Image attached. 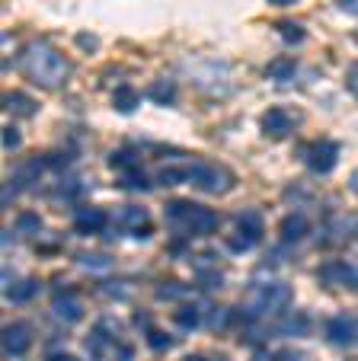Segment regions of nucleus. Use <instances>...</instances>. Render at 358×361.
I'll use <instances>...</instances> for the list:
<instances>
[{
  "label": "nucleus",
  "mask_w": 358,
  "mask_h": 361,
  "mask_svg": "<svg viewBox=\"0 0 358 361\" xmlns=\"http://www.w3.org/2000/svg\"><path fill=\"white\" fill-rule=\"evenodd\" d=\"M20 71L32 83H39V87H45V90L61 87V83L68 80V74H71L68 58H64L54 45H48V42H32V45L23 48Z\"/></svg>",
  "instance_id": "1"
},
{
  "label": "nucleus",
  "mask_w": 358,
  "mask_h": 361,
  "mask_svg": "<svg viewBox=\"0 0 358 361\" xmlns=\"http://www.w3.org/2000/svg\"><path fill=\"white\" fill-rule=\"evenodd\" d=\"M291 298H294L291 285H285V281H269V285L256 288V291L250 294V300L240 307V310H244L240 317H244V320H256V317H282V314H288Z\"/></svg>",
  "instance_id": "2"
},
{
  "label": "nucleus",
  "mask_w": 358,
  "mask_h": 361,
  "mask_svg": "<svg viewBox=\"0 0 358 361\" xmlns=\"http://www.w3.org/2000/svg\"><path fill=\"white\" fill-rule=\"evenodd\" d=\"M189 170H192V185H198L202 192H211V195H224L234 185V176L217 164H196Z\"/></svg>",
  "instance_id": "3"
},
{
  "label": "nucleus",
  "mask_w": 358,
  "mask_h": 361,
  "mask_svg": "<svg viewBox=\"0 0 358 361\" xmlns=\"http://www.w3.org/2000/svg\"><path fill=\"white\" fill-rule=\"evenodd\" d=\"M29 345H32V326L23 320H13L4 326V352L10 355V358H23V355L29 352Z\"/></svg>",
  "instance_id": "4"
},
{
  "label": "nucleus",
  "mask_w": 358,
  "mask_h": 361,
  "mask_svg": "<svg viewBox=\"0 0 358 361\" xmlns=\"http://www.w3.org/2000/svg\"><path fill=\"white\" fill-rule=\"evenodd\" d=\"M336 164H339V144L336 141L323 137V141L311 144V150H307V166H311L314 173L323 176V173L336 170Z\"/></svg>",
  "instance_id": "5"
},
{
  "label": "nucleus",
  "mask_w": 358,
  "mask_h": 361,
  "mask_svg": "<svg viewBox=\"0 0 358 361\" xmlns=\"http://www.w3.org/2000/svg\"><path fill=\"white\" fill-rule=\"evenodd\" d=\"M52 314L58 317V320H64V323H77L83 317L80 294H77L74 288H61V291L54 294V300H52Z\"/></svg>",
  "instance_id": "6"
},
{
  "label": "nucleus",
  "mask_w": 358,
  "mask_h": 361,
  "mask_svg": "<svg viewBox=\"0 0 358 361\" xmlns=\"http://www.w3.org/2000/svg\"><path fill=\"white\" fill-rule=\"evenodd\" d=\"M326 336L333 345H355L358 342V320L355 317H333L326 323Z\"/></svg>",
  "instance_id": "7"
},
{
  "label": "nucleus",
  "mask_w": 358,
  "mask_h": 361,
  "mask_svg": "<svg viewBox=\"0 0 358 361\" xmlns=\"http://www.w3.org/2000/svg\"><path fill=\"white\" fill-rule=\"evenodd\" d=\"M217 224H221V218H217V212H211V208H198L189 214V221H186L183 231L189 233V237H208V233L217 231Z\"/></svg>",
  "instance_id": "8"
},
{
  "label": "nucleus",
  "mask_w": 358,
  "mask_h": 361,
  "mask_svg": "<svg viewBox=\"0 0 358 361\" xmlns=\"http://www.w3.org/2000/svg\"><path fill=\"white\" fill-rule=\"evenodd\" d=\"M297 125V116L294 112H288V109H269V112H263V131L269 137H285V135H291V128Z\"/></svg>",
  "instance_id": "9"
},
{
  "label": "nucleus",
  "mask_w": 358,
  "mask_h": 361,
  "mask_svg": "<svg viewBox=\"0 0 358 361\" xmlns=\"http://www.w3.org/2000/svg\"><path fill=\"white\" fill-rule=\"evenodd\" d=\"M115 221L122 224V231H131L135 237H148V231H150L148 212H144V208H138V204H131V208H122Z\"/></svg>",
  "instance_id": "10"
},
{
  "label": "nucleus",
  "mask_w": 358,
  "mask_h": 361,
  "mask_svg": "<svg viewBox=\"0 0 358 361\" xmlns=\"http://www.w3.org/2000/svg\"><path fill=\"white\" fill-rule=\"evenodd\" d=\"M352 269H349V262H342V259H330V262H323L320 266V281H323L326 288H336V285H352Z\"/></svg>",
  "instance_id": "11"
},
{
  "label": "nucleus",
  "mask_w": 358,
  "mask_h": 361,
  "mask_svg": "<svg viewBox=\"0 0 358 361\" xmlns=\"http://www.w3.org/2000/svg\"><path fill=\"white\" fill-rule=\"evenodd\" d=\"M106 212H100V208H80L74 218V227L83 233V237H90V233H100L106 231Z\"/></svg>",
  "instance_id": "12"
},
{
  "label": "nucleus",
  "mask_w": 358,
  "mask_h": 361,
  "mask_svg": "<svg viewBox=\"0 0 358 361\" xmlns=\"http://www.w3.org/2000/svg\"><path fill=\"white\" fill-rule=\"evenodd\" d=\"M282 240H288V243H297V240H304L307 233H311V224H307V218L304 214H285L282 218Z\"/></svg>",
  "instance_id": "13"
},
{
  "label": "nucleus",
  "mask_w": 358,
  "mask_h": 361,
  "mask_svg": "<svg viewBox=\"0 0 358 361\" xmlns=\"http://www.w3.org/2000/svg\"><path fill=\"white\" fill-rule=\"evenodd\" d=\"M237 233L246 237L250 243H259V240H263V218H259V212H240L237 214Z\"/></svg>",
  "instance_id": "14"
},
{
  "label": "nucleus",
  "mask_w": 358,
  "mask_h": 361,
  "mask_svg": "<svg viewBox=\"0 0 358 361\" xmlns=\"http://www.w3.org/2000/svg\"><path fill=\"white\" fill-rule=\"evenodd\" d=\"M4 109L13 116H35V99L20 90H10V93H4Z\"/></svg>",
  "instance_id": "15"
},
{
  "label": "nucleus",
  "mask_w": 358,
  "mask_h": 361,
  "mask_svg": "<svg viewBox=\"0 0 358 361\" xmlns=\"http://www.w3.org/2000/svg\"><path fill=\"white\" fill-rule=\"evenodd\" d=\"M35 294H39V281L35 279H20L16 285L7 288V298L13 300V304H29Z\"/></svg>",
  "instance_id": "16"
},
{
  "label": "nucleus",
  "mask_w": 358,
  "mask_h": 361,
  "mask_svg": "<svg viewBox=\"0 0 358 361\" xmlns=\"http://www.w3.org/2000/svg\"><path fill=\"white\" fill-rule=\"evenodd\" d=\"M307 329H311V317L304 314H285L282 323H278V333L285 336H304Z\"/></svg>",
  "instance_id": "17"
},
{
  "label": "nucleus",
  "mask_w": 358,
  "mask_h": 361,
  "mask_svg": "<svg viewBox=\"0 0 358 361\" xmlns=\"http://www.w3.org/2000/svg\"><path fill=\"white\" fill-rule=\"evenodd\" d=\"M192 212H196V204H192V202H179V198L167 204V218H169V224L179 227V231L186 227V221H189V214H192Z\"/></svg>",
  "instance_id": "18"
},
{
  "label": "nucleus",
  "mask_w": 358,
  "mask_h": 361,
  "mask_svg": "<svg viewBox=\"0 0 358 361\" xmlns=\"http://www.w3.org/2000/svg\"><path fill=\"white\" fill-rule=\"evenodd\" d=\"M148 96L157 102V106H169V102L176 99V83H173V80H157V83H150Z\"/></svg>",
  "instance_id": "19"
},
{
  "label": "nucleus",
  "mask_w": 358,
  "mask_h": 361,
  "mask_svg": "<svg viewBox=\"0 0 358 361\" xmlns=\"http://www.w3.org/2000/svg\"><path fill=\"white\" fill-rule=\"evenodd\" d=\"M112 106L119 112H125V116H129V112H135L138 109V93L131 87H119L112 93Z\"/></svg>",
  "instance_id": "20"
},
{
  "label": "nucleus",
  "mask_w": 358,
  "mask_h": 361,
  "mask_svg": "<svg viewBox=\"0 0 358 361\" xmlns=\"http://www.w3.org/2000/svg\"><path fill=\"white\" fill-rule=\"evenodd\" d=\"M157 179L163 185H183V183H192V170H186V166H163L157 173Z\"/></svg>",
  "instance_id": "21"
},
{
  "label": "nucleus",
  "mask_w": 358,
  "mask_h": 361,
  "mask_svg": "<svg viewBox=\"0 0 358 361\" xmlns=\"http://www.w3.org/2000/svg\"><path fill=\"white\" fill-rule=\"evenodd\" d=\"M294 68H297L294 58H275V61L265 68V74H269V80H278V83H282V80H288V77L294 74Z\"/></svg>",
  "instance_id": "22"
},
{
  "label": "nucleus",
  "mask_w": 358,
  "mask_h": 361,
  "mask_svg": "<svg viewBox=\"0 0 358 361\" xmlns=\"http://www.w3.org/2000/svg\"><path fill=\"white\" fill-rule=\"evenodd\" d=\"M16 233H20V237H35V233H42V218L35 212H23L20 218H16Z\"/></svg>",
  "instance_id": "23"
},
{
  "label": "nucleus",
  "mask_w": 358,
  "mask_h": 361,
  "mask_svg": "<svg viewBox=\"0 0 358 361\" xmlns=\"http://www.w3.org/2000/svg\"><path fill=\"white\" fill-rule=\"evenodd\" d=\"M173 320H176V326H183V329H196V326H198V320H202V314H198V307L183 304V307H179V310L173 314Z\"/></svg>",
  "instance_id": "24"
},
{
  "label": "nucleus",
  "mask_w": 358,
  "mask_h": 361,
  "mask_svg": "<svg viewBox=\"0 0 358 361\" xmlns=\"http://www.w3.org/2000/svg\"><path fill=\"white\" fill-rule=\"evenodd\" d=\"M45 170V164H42V160H32V164H23L20 170L13 173V179H10V183L13 185H26V183H32V179H39V173Z\"/></svg>",
  "instance_id": "25"
},
{
  "label": "nucleus",
  "mask_w": 358,
  "mask_h": 361,
  "mask_svg": "<svg viewBox=\"0 0 358 361\" xmlns=\"http://www.w3.org/2000/svg\"><path fill=\"white\" fill-rule=\"evenodd\" d=\"M77 262H80L83 269H109V266H112V259H109L106 252H80V256H77Z\"/></svg>",
  "instance_id": "26"
},
{
  "label": "nucleus",
  "mask_w": 358,
  "mask_h": 361,
  "mask_svg": "<svg viewBox=\"0 0 358 361\" xmlns=\"http://www.w3.org/2000/svg\"><path fill=\"white\" fill-rule=\"evenodd\" d=\"M109 164H112L115 170H122V166H131V170H138V154H135V150H115Z\"/></svg>",
  "instance_id": "27"
},
{
  "label": "nucleus",
  "mask_w": 358,
  "mask_h": 361,
  "mask_svg": "<svg viewBox=\"0 0 358 361\" xmlns=\"http://www.w3.org/2000/svg\"><path fill=\"white\" fill-rule=\"evenodd\" d=\"M148 345L154 348V352H167V348L173 345V339H169L163 329H150V333H148Z\"/></svg>",
  "instance_id": "28"
},
{
  "label": "nucleus",
  "mask_w": 358,
  "mask_h": 361,
  "mask_svg": "<svg viewBox=\"0 0 358 361\" xmlns=\"http://www.w3.org/2000/svg\"><path fill=\"white\" fill-rule=\"evenodd\" d=\"M278 32H282V39H285V42H291V45L304 42V29L297 26V23H282V26H278Z\"/></svg>",
  "instance_id": "29"
},
{
  "label": "nucleus",
  "mask_w": 358,
  "mask_h": 361,
  "mask_svg": "<svg viewBox=\"0 0 358 361\" xmlns=\"http://www.w3.org/2000/svg\"><path fill=\"white\" fill-rule=\"evenodd\" d=\"M224 275L217 272V269H211V272H198V285L205 288V291H215V288H221Z\"/></svg>",
  "instance_id": "30"
},
{
  "label": "nucleus",
  "mask_w": 358,
  "mask_h": 361,
  "mask_svg": "<svg viewBox=\"0 0 358 361\" xmlns=\"http://www.w3.org/2000/svg\"><path fill=\"white\" fill-rule=\"evenodd\" d=\"M179 294H183V285H179V281H167V285L157 291V298H160V300H169V298H179Z\"/></svg>",
  "instance_id": "31"
},
{
  "label": "nucleus",
  "mask_w": 358,
  "mask_h": 361,
  "mask_svg": "<svg viewBox=\"0 0 358 361\" xmlns=\"http://www.w3.org/2000/svg\"><path fill=\"white\" fill-rule=\"evenodd\" d=\"M224 317H227V310H224V307H208V317H205V320H208V326H221L224 323Z\"/></svg>",
  "instance_id": "32"
},
{
  "label": "nucleus",
  "mask_w": 358,
  "mask_h": 361,
  "mask_svg": "<svg viewBox=\"0 0 358 361\" xmlns=\"http://www.w3.org/2000/svg\"><path fill=\"white\" fill-rule=\"evenodd\" d=\"M20 141H23V137H20V131H16V128H4V147H7V150H16V147H20Z\"/></svg>",
  "instance_id": "33"
},
{
  "label": "nucleus",
  "mask_w": 358,
  "mask_h": 361,
  "mask_svg": "<svg viewBox=\"0 0 358 361\" xmlns=\"http://www.w3.org/2000/svg\"><path fill=\"white\" fill-rule=\"evenodd\" d=\"M122 185H125V189H148V179H144L141 173H129Z\"/></svg>",
  "instance_id": "34"
},
{
  "label": "nucleus",
  "mask_w": 358,
  "mask_h": 361,
  "mask_svg": "<svg viewBox=\"0 0 358 361\" xmlns=\"http://www.w3.org/2000/svg\"><path fill=\"white\" fill-rule=\"evenodd\" d=\"M115 358H119V361H135V348H131V345H119Z\"/></svg>",
  "instance_id": "35"
},
{
  "label": "nucleus",
  "mask_w": 358,
  "mask_h": 361,
  "mask_svg": "<svg viewBox=\"0 0 358 361\" xmlns=\"http://www.w3.org/2000/svg\"><path fill=\"white\" fill-rule=\"evenodd\" d=\"M77 45L87 48V51H93V48H96V39H93V35H77Z\"/></svg>",
  "instance_id": "36"
},
{
  "label": "nucleus",
  "mask_w": 358,
  "mask_h": 361,
  "mask_svg": "<svg viewBox=\"0 0 358 361\" xmlns=\"http://www.w3.org/2000/svg\"><path fill=\"white\" fill-rule=\"evenodd\" d=\"M339 10H345V13H358V0H336Z\"/></svg>",
  "instance_id": "37"
},
{
  "label": "nucleus",
  "mask_w": 358,
  "mask_h": 361,
  "mask_svg": "<svg viewBox=\"0 0 358 361\" xmlns=\"http://www.w3.org/2000/svg\"><path fill=\"white\" fill-rule=\"evenodd\" d=\"M275 361H304V358H301L297 352H278V355H275Z\"/></svg>",
  "instance_id": "38"
},
{
  "label": "nucleus",
  "mask_w": 358,
  "mask_h": 361,
  "mask_svg": "<svg viewBox=\"0 0 358 361\" xmlns=\"http://www.w3.org/2000/svg\"><path fill=\"white\" fill-rule=\"evenodd\" d=\"M349 90H352V93H358V68L349 71Z\"/></svg>",
  "instance_id": "39"
},
{
  "label": "nucleus",
  "mask_w": 358,
  "mask_h": 361,
  "mask_svg": "<svg viewBox=\"0 0 358 361\" xmlns=\"http://www.w3.org/2000/svg\"><path fill=\"white\" fill-rule=\"evenodd\" d=\"M272 7H291V4H297V0H269Z\"/></svg>",
  "instance_id": "40"
},
{
  "label": "nucleus",
  "mask_w": 358,
  "mask_h": 361,
  "mask_svg": "<svg viewBox=\"0 0 358 361\" xmlns=\"http://www.w3.org/2000/svg\"><path fill=\"white\" fill-rule=\"evenodd\" d=\"M253 361H275V355H265V352H259Z\"/></svg>",
  "instance_id": "41"
},
{
  "label": "nucleus",
  "mask_w": 358,
  "mask_h": 361,
  "mask_svg": "<svg viewBox=\"0 0 358 361\" xmlns=\"http://www.w3.org/2000/svg\"><path fill=\"white\" fill-rule=\"evenodd\" d=\"M48 361H77V358H71V355H54V358H48Z\"/></svg>",
  "instance_id": "42"
},
{
  "label": "nucleus",
  "mask_w": 358,
  "mask_h": 361,
  "mask_svg": "<svg viewBox=\"0 0 358 361\" xmlns=\"http://www.w3.org/2000/svg\"><path fill=\"white\" fill-rule=\"evenodd\" d=\"M352 192H355V195H358V170L352 173Z\"/></svg>",
  "instance_id": "43"
},
{
  "label": "nucleus",
  "mask_w": 358,
  "mask_h": 361,
  "mask_svg": "<svg viewBox=\"0 0 358 361\" xmlns=\"http://www.w3.org/2000/svg\"><path fill=\"white\" fill-rule=\"evenodd\" d=\"M352 288H355V291H358V272L352 275Z\"/></svg>",
  "instance_id": "44"
},
{
  "label": "nucleus",
  "mask_w": 358,
  "mask_h": 361,
  "mask_svg": "<svg viewBox=\"0 0 358 361\" xmlns=\"http://www.w3.org/2000/svg\"><path fill=\"white\" fill-rule=\"evenodd\" d=\"M186 361H205V358H202V355H192V358H186Z\"/></svg>",
  "instance_id": "45"
}]
</instances>
